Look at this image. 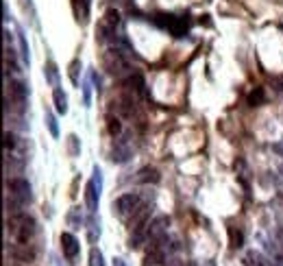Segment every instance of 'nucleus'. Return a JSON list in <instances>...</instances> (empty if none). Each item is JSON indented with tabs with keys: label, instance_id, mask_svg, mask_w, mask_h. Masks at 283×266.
I'll return each mask as SVG.
<instances>
[{
	"label": "nucleus",
	"instance_id": "obj_1",
	"mask_svg": "<svg viewBox=\"0 0 283 266\" xmlns=\"http://www.w3.org/2000/svg\"><path fill=\"white\" fill-rule=\"evenodd\" d=\"M7 229L11 231V235L20 244H29L30 238L35 235L37 225H35L33 216H29V214H24V212H15L7 218Z\"/></svg>",
	"mask_w": 283,
	"mask_h": 266
},
{
	"label": "nucleus",
	"instance_id": "obj_2",
	"mask_svg": "<svg viewBox=\"0 0 283 266\" xmlns=\"http://www.w3.org/2000/svg\"><path fill=\"white\" fill-rule=\"evenodd\" d=\"M118 24H120V13H118L116 9H107L103 20H100V24H98V35H96V37H98L100 42H111L113 35H116Z\"/></svg>",
	"mask_w": 283,
	"mask_h": 266
},
{
	"label": "nucleus",
	"instance_id": "obj_3",
	"mask_svg": "<svg viewBox=\"0 0 283 266\" xmlns=\"http://www.w3.org/2000/svg\"><path fill=\"white\" fill-rule=\"evenodd\" d=\"M7 190L11 192V196H17L22 203H29V201L33 199V194H30V183L26 181L24 177L7 179Z\"/></svg>",
	"mask_w": 283,
	"mask_h": 266
},
{
	"label": "nucleus",
	"instance_id": "obj_4",
	"mask_svg": "<svg viewBox=\"0 0 283 266\" xmlns=\"http://www.w3.org/2000/svg\"><path fill=\"white\" fill-rule=\"evenodd\" d=\"M103 65H104V70H107L109 74H120V72H124V70H129V63L124 61L122 52H118V50H109V52H104V57H103Z\"/></svg>",
	"mask_w": 283,
	"mask_h": 266
},
{
	"label": "nucleus",
	"instance_id": "obj_5",
	"mask_svg": "<svg viewBox=\"0 0 283 266\" xmlns=\"http://www.w3.org/2000/svg\"><path fill=\"white\" fill-rule=\"evenodd\" d=\"M61 251H63V255L68 257V260H76L78 251H81V244H78L76 235L72 234H61Z\"/></svg>",
	"mask_w": 283,
	"mask_h": 266
},
{
	"label": "nucleus",
	"instance_id": "obj_6",
	"mask_svg": "<svg viewBox=\"0 0 283 266\" xmlns=\"http://www.w3.org/2000/svg\"><path fill=\"white\" fill-rule=\"evenodd\" d=\"M139 205V196L137 194H122L116 199V212L120 214V216H124V214H131L135 212Z\"/></svg>",
	"mask_w": 283,
	"mask_h": 266
},
{
	"label": "nucleus",
	"instance_id": "obj_7",
	"mask_svg": "<svg viewBox=\"0 0 283 266\" xmlns=\"http://www.w3.org/2000/svg\"><path fill=\"white\" fill-rule=\"evenodd\" d=\"M98 196H100V190H98V186H96V181L91 179L85 186V203H87V209H89L91 214H96V209H98Z\"/></svg>",
	"mask_w": 283,
	"mask_h": 266
},
{
	"label": "nucleus",
	"instance_id": "obj_8",
	"mask_svg": "<svg viewBox=\"0 0 283 266\" xmlns=\"http://www.w3.org/2000/svg\"><path fill=\"white\" fill-rule=\"evenodd\" d=\"M9 92H11V98L15 100L20 107L26 103V98H29V87H26L22 81H11L9 83Z\"/></svg>",
	"mask_w": 283,
	"mask_h": 266
},
{
	"label": "nucleus",
	"instance_id": "obj_9",
	"mask_svg": "<svg viewBox=\"0 0 283 266\" xmlns=\"http://www.w3.org/2000/svg\"><path fill=\"white\" fill-rule=\"evenodd\" d=\"M165 225H170V218L168 216H159L148 225V238L152 240H161L164 238V231H165Z\"/></svg>",
	"mask_w": 283,
	"mask_h": 266
},
{
	"label": "nucleus",
	"instance_id": "obj_10",
	"mask_svg": "<svg viewBox=\"0 0 283 266\" xmlns=\"http://www.w3.org/2000/svg\"><path fill=\"white\" fill-rule=\"evenodd\" d=\"M11 257L17 262H33L37 253H35V249H29V244H17L15 249H11Z\"/></svg>",
	"mask_w": 283,
	"mask_h": 266
},
{
	"label": "nucleus",
	"instance_id": "obj_11",
	"mask_svg": "<svg viewBox=\"0 0 283 266\" xmlns=\"http://www.w3.org/2000/svg\"><path fill=\"white\" fill-rule=\"evenodd\" d=\"M164 260H165L164 249H161L157 242L150 244V249L146 251V257H144V262H146V264H150V266H159V264H164Z\"/></svg>",
	"mask_w": 283,
	"mask_h": 266
},
{
	"label": "nucleus",
	"instance_id": "obj_12",
	"mask_svg": "<svg viewBox=\"0 0 283 266\" xmlns=\"http://www.w3.org/2000/svg\"><path fill=\"white\" fill-rule=\"evenodd\" d=\"M161 179L159 170L157 168H150V166H146V168H142L137 172V181L139 183H157Z\"/></svg>",
	"mask_w": 283,
	"mask_h": 266
},
{
	"label": "nucleus",
	"instance_id": "obj_13",
	"mask_svg": "<svg viewBox=\"0 0 283 266\" xmlns=\"http://www.w3.org/2000/svg\"><path fill=\"white\" fill-rule=\"evenodd\" d=\"M52 100H55L57 113H68V96H65V92L61 90V87H55V92H52Z\"/></svg>",
	"mask_w": 283,
	"mask_h": 266
},
{
	"label": "nucleus",
	"instance_id": "obj_14",
	"mask_svg": "<svg viewBox=\"0 0 283 266\" xmlns=\"http://www.w3.org/2000/svg\"><path fill=\"white\" fill-rule=\"evenodd\" d=\"M126 85L131 87V90H135L137 94H146V83H144L142 74H133V77L126 78Z\"/></svg>",
	"mask_w": 283,
	"mask_h": 266
},
{
	"label": "nucleus",
	"instance_id": "obj_15",
	"mask_svg": "<svg viewBox=\"0 0 283 266\" xmlns=\"http://www.w3.org/2000/svg\"><path fill=\"white\" fill-rule=\"evenodd\" d=\"M129 155H131V151H129V148H124L122 144H116V146H113V151H111V159L118 161V164L126 161V159H129Z\"/></svg>",
	"mask_w": 283,
	"mask_h": 266
},
{
	"label": "nucleus",
	"instance_id": "obj_16",
	"mask_svg": "<svg viewBox=\"0 0 283 266\" xmlns=\"http://www.w3.org/2000/svg\"><path fill=\"white\" fill-rule=\"evenodd\" d=\"M264 100H266L264 87H255V90L251 92V96H248V105H251V107H259Z\"/></svg>",
	"mask_w": 283,
	"mask_h": 266
},
{
	"label": "nucleus",
	"instance_id": "obj_17",
	"mask_svg": "<svg viewBox=\"0 0 283 266\" xmlns=\"http://www.w3.org/2000/svg\"><path fill=\"white\" fill-rule=\"evenodd\" d=\"M229 238H231V247L233 249H239L244 244V234L235 227H229Z\"/></svg>",
	"mask_w": 283,
	"mask_h": 266
},
{
	"label": "nucleus",
	"instance_id": "obj_18",
	"mask_svg": "<svg viewBox=\"0 0 283 266\" xmlns=\"http://www.w3.org/2000/svg\"><path fill=\"white\" fill-rule=\"evenodd\" d=\"M46 125H48V131H50V135L52 138H59V125H57V118H55V113L52 111H46Z\"/></svg>",
	"mask_w": 283,
	"mask_h": 266
},
{
	"label": "nucleus",
	"instance_id": "obj_19",
	"mask_svg": "<svg viewBox=\"0 0 283 266\" xmlns=\"http://www.w3.org/2000/svg\"><path fill=\"white\" fill-rule=\"evenodd\" d=\"M17 39H20V55H22V59H24V63H30V55H29V44H26V37H24V33H22L20 29H17Z\"/></svg>",
	"mask_w": 283,
	"mask_h": 266
},
{
	"label": "nucleus",
	"instance_id": "obj_20",
	"mask_svg": "<svg viewBox=\"0 0 283 266\" xmlns=\"http://www.w3.org/2000/svg\"><path fill=\"white\" fill-rule=\"evenodd\" d=\"M89 242H96V240H98V235H100V222L96 220V216L94 214H91L89 216Z\"/></svg>",
	"mask_w": 283,
	"mask_h": 266
},
{
	"label": "nucleus",
	"instance_id": "obj_21",
	"mask_svg": "<svg viewBox=\"0 0 283 266\" xmlns=\"http://www.w3.org/2000/svg\"><path fill=\"white\" fill-rule=\"evenodd\" d=\"M44 77H46V81L50 83V85H57V68L52 61L48 65H44Z\"/></svg>",
	"mask_w": 283,
	"mask_h": 266
},
{
	"label": "nucleus",
	"instance_id": "obj_22",
	"mask_svg": "<svg viewBox=\"0 0 283 266\" xmlns=\"http://www.w3.org/2000/svg\"><path fill=\"white\" fill-rule=\"evenodd\" d=\"M89 266H104L103 253H100L98 249H91V251H89Z\"/></svg>",
	"mask_w": 283,
	"mask_h": 266
},
{
	"label": "nucleus",
	"instance_id": "obj_23",
	"mask_svg": "<svg viewBox=\"0 0 283 266\" xmlns=\"http://www.w3.org/2000/svg\"><path fill=\"white\" fill-rule=\"evenodd\" d=\"M78 68H81V61L74 59L72 63H70V78H72L74 85H78Z\"/></svg>",
	"mask_w": 283,
	"mask_h": 266
},
{
	"label": "nucleus",
	"instance_id": "obj_24",
	"mask_svg": "<svg viewBox=\"0 0 283 266\" xmlns=\"http://www.w3.org/2000/svg\"><path fill=\"white\" fill-rule=\"evenodd\" d=\"M109 133L111 135L120 133V120L118 118H109Z\"/></svg>",
	"mask_w": 283,
	"mask_h": 266
},
{
	"label": "nucleus",
	"instance_id": "obj_25",
	"mask_svg": "<svg viewBox=\"0 0 283 266\" xmlns=\"http://www.w3.org/2000/svg\"><path fill=\"white\" fill-rule=\"evenodd\" d=\"M83 100H85V107L91 105V94H89V83H83Z\"/></svg>",
	"mask_w": 283,
	"mask_h": 266
},
{
	"label": "nucleus",
	"instance_id": "obj_26",
	"mask_svg": "<svg viewBox=\"0 0 283 266\" xmlns=\"http://www.w3.org/2000/svg\"><path fill=\"white\" fill-rule=\"evenodd\" d=\"M4 148H7V151L9 148H11V151L15 148V138H13V133H9V131L4 133Z\"/></svg>",
	"mask_w": 283,
	"mask_h": 266
},
{
	"label": "nucleus",
	"instance_id": "obj_27",
	"mask_svg": "<svg viewBox=\"0 0 283 266\" xmlns=\"http://www.w3.org/2000/svg\"><path fill=\"white\" fill-rule=\"evenodd\" d=\"M94 181H96V186H98V190H100V188H103V174H100L98 166H94Z\"/></svg>",
	"mask_w": 283,
	"mask_h": 266
},
{
	"label": "nucleus",
	"instance_id": "obj_28",
	"mask_svg": "<svg viewBox=\"0 0 283 266\" xmlns=\"http://www.w3.org/2000/svg\"><path fill=\"white\" fill-rule=\"evenodd\" d=\"M68 140H70V155H76L78 153L76 151V135H70Z\"/></svg>",
	"mask_w": 283,
	"mask_h": 266
},
{
	"label": "nucleus",
	"instance_id": "obj_29",
	"mask_svg": "<svg viewBox=\"0 0 283 266\" xmlns=\"http://www.w3.org/2000/svg\"><path fill=\"white\" fill-rule=\"evenodd\" d=\"M68 220H70V222H78V225H81V222H83V218H78V209H74V212L70 214V218H68Z\"/></svg>",
	"mask_w": 283,
	"mask_h": 266
},
{
	"label": "nucleus",
	"instance_id": "obj_30",
	"mask_svg": "<svg viewBox=\"0 0 283 266\" xmlns=\"http://www.w3.org/2000/svg\"><path fill=\"white\" fill-rule=\"evenodd\" d=\"M89 78L94 81V85H96V90H100V77L96 72H89Z\"/></svg>",
	"mask_w": 283,
	"mask_h": 266
},
{
	"label": "nucleus",
	"instance_id": "obj_31",
	"mask_svg": "<svg viewBox=\"0 0 283 266\" xmlns=\"http://www.w3.org/2000/svg\"><path fill=\"white\" fill-rule=\"evenodd\" d=\"M111 264H113V266H129L124 260H122V257H113V260H111Z\"/></svg>",
	"mask_w": 283,
	"mask_h": 266
},
{
	"label": "nucleus",
	"instance_id": "obj_32",
	"mask_svg": "<svg viewBox=\"0 0 283 266\" xmlns=\"http://www.w3.org/2000/svg\"><path fill=\"white\" fill-rule=\"evenodd\" d=\"M2 11H4V22H7L9 20V7L7 4H2Z\"/></svg>",
	"mask_w": 283,
	"mask_h": 266
},
{
	"label": "nucleus",
	"instance_id": "obj_33",
	"mask_svg": "<svg viewBox=\"0 0 283 266\" xmlns=\"http://www.w3.org/2000/svg\"><path fill=\"white\" fill-rule=\"evenodd\" d=\"M120 2H129V0H120Z\"/></svg>",
	"mask_w": 283,
	"mask_h": 266
}]
</instances>
